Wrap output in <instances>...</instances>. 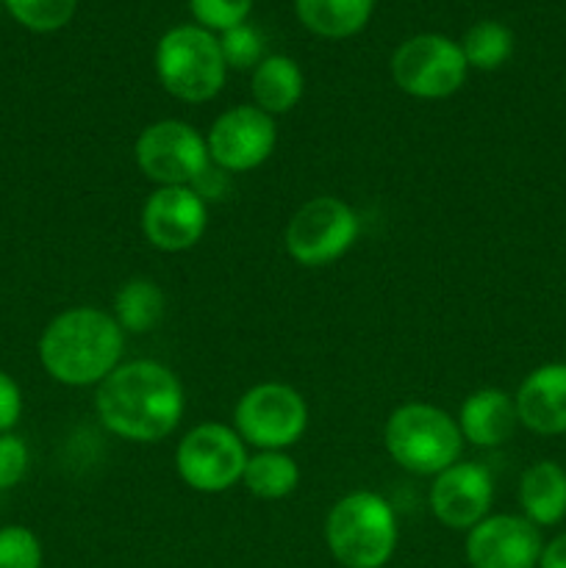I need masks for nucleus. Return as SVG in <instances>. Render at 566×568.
<instances>
[{
    "mask_svg": "<svg viewBox=\"0 0 566 568\" xmlns=\"http://www.w3.org/2000/svg\"><path fill=\"white\" fill-rule=\"evenodd\" d=\"M22 416V392L11 375L0 369V433H11Z\"/></svg>",
    "mask_w": 566,
    "mask_h": 568,
    "instance_id": "cd10ccee",
    "label": "nucleus"
},
{
    "mask_svg": "<svg viewBox=\"0 0 566 568\" xmlns=\"http://www.w3.org/2000/svg\"><path fill=\"white\" fill-rule=\"evenodd\" d=\"M461 50L469 70H499L514 55V31L499 20H477L466 28Z\"/></svg>",
    "mask_w": 566,
    "mask_h": 568,
    "instance_id": "4be33fe9",
    "label": "nucleus"
},
{
    "mask_svg": "<svg viewBox=\"0 0 566 568\" xmlns=\"http://www.w3.org/2000/svg\"><path fill=\"white\" fill-rule=\"evenodd\" d=\"M361 231L358 214L342 197L320 194L300 205L289 220L283 244L300 266L320 270L350 253Z\"/></svg>",
    "mask_w": 566,
    "mask_h": 568,
    "instance_id": "423d86ee",
    "label": "nucleus"
},
{
    "mask_svg": "<svg viewBox=\"0 0 566 568\" xmlns=\"http://www.w3.org/2000/svg\"><path fill=\"white\" fill-rule=\"evenodd\" d=\"M519 425L536 436L566 433V364H542L514 394Z\"/></svg>",
    "mask_w": 566,
    "mask_h": 568,
    "instance_id": "2eb2a0df",
    "label": "nucleus"
},
{
    "mask_svg": "<svg viewBox=\"0 0 566 568\" xmlns=\"http://www.w3.org/2000/svg\"><path fill=\"white\" fill-rule=\"evenodd\" d=\"M0 14H3V0H0Z\"/></svg>",
    "mask_w": 566,
    "mask_h": 568,
    "instance_id": "c756f323",
    "label": "nucleus"
},
{
    "mask_svg": "<svg viewBox=\"0 0 566 568\" xmlns=\"http://www.w3.org/2000/svg\"><path fill=\"white\" fill-rule=\"evenodd\" d=\"M28 444L14 433H0V491L20 486L22 477L28 475Z\"/></svg>",
    "mask_w": 566,
    "mask_h": 568,
    "instance_id": "bb28decb",
    "label": "nucleus"
},
{
    "mask_svg": "<svg viewBox=\"0 0 566 568\" xmlns=\"http://www.w3.org/2000/svg\"><path fill=\"white\" fill-rule=\"evenodd\" d=\"M538 568H566V532H560L553 541L544 544Z\"/></svg>",
    "mask_w": 566,
    "mask_h": 568,
    "instance_id": "c85d7f7f",
    "label": "nucleus"
},
{
    "mask_svg": "<svg viewBox=\"0 0 566 568\" xmlns=\"http://www.w3.org/2000/svg\"><path fill=\"white\" fill-rule=\"evenodd\" d=\"M375 0H294L300 26L322 39H350L364 31Z\"/></svg>",
    "mask_w": 566,
    "mask_h": 568,
    "instance_id": "6ab92c4d",
    "label": "nucleus"
},
{
    "mask_svg": "<svg viewBox=\"0 0 566 568\" xmlns=\"http://www.w3.org/2000/svg\"><path fill=\"white\" fill-rule=\"evenodd\" d=\"M250 92H253V105H259L270 116L289 114L303 100L305 75L297 61L289 55H264L250 78Z\"/></svg>",
    "mask_w": 566,
    "mask_h": 568,
    "instance_id": "a211bd4d",
    "label": "nucleus"
},
{
    "mask_svg": "<svg viewBox=\"0 0 566 568\" xmlns=\"http://www.w3.org/2000/svg\"><path fill=\"white\" fill-rule=\"evenodd\" d=\"M186 410V394L170 366L159 361L120 364L94 392V414L117 438L159 444L172 436Z\"/></svg>",
    "mask_w": 566,
    "mask_h": 568,
    "instance_id": "f257e3e1",
    "label": "nucleus"
},
{
    "mask_svg": "<svg viewBox=\"0 0 566 568\" xmlns=\"http://www.w3.org/2000/svg\"><path fill=\"white\" fill-rule=\"evenodd\" d=\"M164 292L150 277H133V281L122 283L120 292L114 294V320L120 322L125 336L128 333L142 336V333L155 331L159 322L164 320Z\"/></svg>",
    "mask_w": 566,
    "mask_h": 568,
    "instance_id": "412c9836",
    "label": "nucleus"
},
{
    "mask_svg": "<svg viewBox=\"0 0 566 568\" xmlns=\"http://www.w3.org/2000/svg\"><path fill=\"white\" fill-rule=\"evenodd\" d=\"M519 508L530 525L555 527L566 519V469L555 460H536L519 477Z\"/></svg>",
    "mask_w": 566,
    "mask_h": 568,
    "instance_id": "f3484780",
    "label": "nucleus"
},
{
    "mask_svg": "<svg viewBox=\"0 0 566 568\" xmlns=\"http://www.w3.org/2000/svg\"><path fill=\"white\" fill-rule=\"evenodd\" d=\"M122 349L125 331L114 314L94 305H75L44 325L39 364L61 386H100L122 364Z\"/></svg>",
    "mask_w": 566,
    "mask_h": 568,
    "instance_id": "f03ea898",
    "label": "nucleus"
},
{
    "mask_svg": "<svg viewBox=\"0 0 566 568\" xmlns=\"http://www.w3.org/2000/svg\"><path fill=\"white\" fill-rule=\"evenodd\" d=\"M205 148H209L211 164L220 166L228 175L259 170L277 148L275 116L253 103L233 105L211 122L205 133Z\"/></svg>",
    "mask_w": 566,
    "mask_h": 568,
    "instance_id": "9b49d317",
    "label": "nucleus"
},
{
    "mask_svg": "<svg viewBox=\"0 0 566 568\" xmlns=\"http://www.w3.org/2000/svg\"><path fill=\"white\" fill-rule=\"evenodd\" d=\"M242 483L255 499L277 503V499H286L289 494L297 491L300 466L283 449H261L247 458Z\"/></svg>",
    "mask_w": 566,
    "mask_h": 568,
    "instance_id": "aec40b11",
    "label": "nucleus"
},
{
    "mask_svg": "<svg viewBox=\"0 0 566 568\" xmlns=\"http://www.w3.org/2000/svg\"><path fill=\"white\" fill-rule=\"evenodd\" d=\"M216 39L228 70H255L264 61V37L250 22L228 28Z\"/></svg>",
    "mask_w": 566,
    "mask_h": 568,
    "instance_id": "b1692460",
    "label": "nucleus"
},
{
    "mask_svg": "<svg viewBox=\"0 0 566 568\" xmlns=\"http://www.w3.org/2000/svg\"><path fill=\"white\" fill-rule=\"evenodd\" d=\"M133 159L155 186H194L211 166L205 136L183 120H159L142 128Z\"/></svg>",
    "mask_w": 566,
    "mask_h": 568,
    "instance_id": "9d476101",
    "label": "nucleus"
},
{
    "mask_svg": "<svg viewBox=\"0 0 566 568\" xmlns=\"http://www.w3.org/2000/svg\"><path fill=\"white\" fill-rule=\"evenodd\" d=\"M458 427L464 442L475 447L492 449L514 436L519 416H516L514 394L503 388H477L461 403Z\"/></svg>",
    "mask_w": 566,
    "mask_h": 568,
    "instance_id": "dca6fc26",
    "label": "nucleus"
},
{
    "mask_svg": "<svg viewBox=\"0 0 566 568\" xmlns=\"http://www.w3.org/2000/svg\"><path fill=\"white\" fill-rule=\"evenodd\" d=\"M153 64L164 92L183 103H209L222 92L228 78V64L222 59L216 33L194 22L164 31L155 44Z\"/></svg>",
    "mask_w": 566,
    "mask_h": 568,
    "instance_id": "39448f33",
    "label": "nucleus"
},
{
    "mask_svg": "<svg viewBox=\"0 0 566 568\" xmlns=\"http://www.w3.org/2000/svg\"><path fill=\"white\" fill-rule=\"evenodd\" d=\"M494 503L492 471L483 464H453L442 475L433 477L427 505L438 525L447 530L469 532L477 521H483Z\"/></svg>",
    "mask_w": 566,
    "mask_h": 568,
    "instance_id": "4468645a",
    "label": "nucleus"
},
{
    "mask_svg": "<svg viewBox=\"0 0 566 568\" xmlns=\"http://www.w3.org/2000/svg\"><path fill=\"white\" fill-rule=\"evenodd\" d=\"M466 560L472 568H538L542 530L516 514H488L466 532Z\"/></svg>",
    "mask_w": 566,
    "mask_h": 568,
    "instance_id": "ddd939ff",
    "label": "nucleus"
},
{
    "mask_svg": "<svg viewBox=\"0 0 566 568\" xmlns=\"http://www.w3.org/2000/svg\"><path fill=\"white\" fill-rule=\"evenodd\" d=\"M42 541L22 525L0 527V568H42Z\"/></svg>",
    "mask_w": 566,
    "mask_h": 568,
    "instance_id": "393cba45",
    "label": "nucleus"
},
{
    "mask_svg": "<svg viewBox=\"0 0 566 568\" xmlns=\"http://www.w3.org/2000/svg\"><path fill=\"white\" fill-rule=\"evenodd\" d=\"M247 458V447L233 427L203 422L178 444L175 469L192 491L222 494L242 483Z\"/></svg>",
    "mask_w": 566,
    "mask_h": 568,
    "instance_id": "1a4fd4ad",
    "label": "nucleus"
},
{
    "mask_svg": "<svg viewBox=\"0 0 566 568\" xmlns=\"http://www.w3.org/2000/svg\"><path fill=\"white\" fill-rule=\"evenodd\" d=\"M142 236L161 253H186L209 227V203L192 186H159L139 214Z\"/></svg>",
    "mask_w": 566,
    "mask_h": 568,
    "instance_id": "f8f14e48",
    "label": "nucleus"
},
{
    "mask_svg": "<svg viewBox=\"0 0 566 568\" xmlns=\"http://www.w3.org/2000/svg\"><path fill=\"white\" fill-rule=\"evenodd\" d=\"M3 9L33 33H53L70 26L78 0H3Z\"/></svg>",
    "mask_w": 566,
    "mask_h": 568,
    "instance_id": "5701e85b",
    "label": "nucleus"
},
{
    "mask_svg": "<svg viewBox=\"0 0 566 568\" xmlns=\"http://www.w3.org/2000/svg\"><path fill=\"white\" fill-rule=\"evenodd\" d=\"M383 447L400 469L436 477L458 464L464 436L447 410L427 403H405L386 419Z\"/></svg>",
    "mask_w": 566,
    "mask_h": 568,
    "instance_id": "20e7f679",
    "label": "nucleus"
},
{
    "mask_svg": "<svg viewBox=\"0 0 566 568\" xmlns=\"http://www.w3.org/2000/svg\"><path fill=\"white\" fill-rule=\"evenodd\" d=\"M388 70L394 83L411 98L444 100L464 87L469 64L455 39L444 33H416L394 50Z\"/></svg>",
    "mask_w": 566,
    "mask_h": 568,
    "instance_id": "6e6552de",
    "label": "nucleus"
},
{
    "mask_svg": "<svg viewBox=\"0 0 566 568\" xmlns=\"http://www.w3.org/2000/svg\"><path fill=\"white\" fill-rule=\"evenodd\" d=\"M194 17V26L211 33H222L233 26L247 22L255 0H186Z\"/></svg>",
    "mask_w": 566,
    "mask_h": 568,
    "instance_id": "a878e982",
    "label": "nucleus"
},
{
    "mask_svg": "<svg viewBox=\"0 0 566 568\" xmlns=\"http://www.w3.org/2000/svg\"><path fill=\"white\" fill-rule=\"evenodd\" d=\"M233 430L259 453L261 449L286 453L309 430V405L303 394L286 383H259L239 397L233 408Z\"/></svg>",
    "mask_w": 566,
    "mask_h": 568,
    "instance_id": "0eeeda50",
    "label": "nucleus"
},
{
    "mask_svg": "<svg viewBox=\"0 0 566 568\" xmlns=\"http://www.w3.org/2000/svg\"><path fill=\"white\" fill-rule=\"evenodd\" d=\"M397 538L394 508L375 491L347 494L325 519V544L344 568H383L394 558Z\"/></svg>",
    "mask_w": 566,
    "mask_h": 568,
    "instance_id": "7ed1b4c3",
    "label": "nucleus"
}]
</instances>
